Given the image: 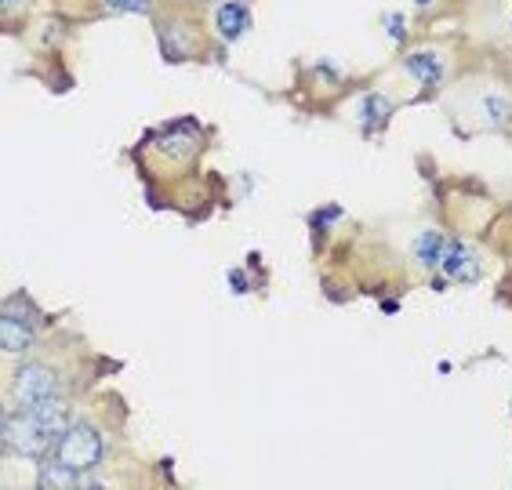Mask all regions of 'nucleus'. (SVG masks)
<instances>
[{
    "label": "nucleus",
    "mask_w": 512,
    "mask_h": 490,
    "mask_svg": "<svg viewBox=\"0 0 512 490\" xmlns=\"http://www.w3.org/2000/svg\"><path fill=\"white\" fill-rule=\"evenodd\" d=\"M0 316H8V320H19V324L26 327H44V313H40L37 305H33V298L26 291H11L8 298H4V313Z\"/></svg>",
    "instance_id": "obj_13"
},
{
    "label": "nucleus",
    "mask_w": 512,
    "mask_h": 490,
    "mask_svg": "<svg viewBox=\"0 0 512 490\" xmlns=\"http://www.w3.org/2000/svg\"><path fill=\"white\" fill-rule=\"evenodd\" d=\"M8 396H11V403L26 407V403L51 400V396H66V385H62L55 367H48V363H40V360H26L11 374Z\"/></svg>",
    "instance_id": "obj_5"
},
{
    "label": "nucleus",
    "mask_w": 512,
    "mask_h": 490,
    "mask_svg": "<svg viewBox=\"0 0 512 490\" xmlns=\"http://www.w3.org/2000/svg\"><path fill=\"white\" fill-rule=\"evenodd\" d=\"M396 117V102L385 91H364V95L356 98V124H360V131L364 135H382L385 124Z\"/></svg>",
    "instance_id": "obj_9"
},
{
    "label": "nucleus",
    "mask_w": 512,
    "mask_h": 490,
    "mask_svg": "<svg viewBox=\"0 0 512 490\" xmlns=\"http://www.w3.org/2000/svg\"><path fill=\"white\" fill-rule=\"evenodd\" d=\"M414 4H418V8H433L436 0H414Z\"/></svg>",
    "instance_id": "obj_17"
},
{
    "label": "nucleus",
    "mask_w": 512,
    "mask_h": 490,
    "mask_svg": "<svg viewBox=\"0 0 512 490\" xmlns=\"http://www.w3.org/2000/svg\"><path fill=\"white\" fill-rule=\"evenodd\" d=\"M400 69H404L422 91H436L447 80V55L440 48H433V44H422V48L404 51Z\"/></svg>",
    "instance_id": "obj_8"
},
{
    "label": "nucleus",
    "mask_w": 512,
    "mask_h": 490,
    "mask_svg": "<svg viewBox=\"0 0 512 490\" xmlns=\"http://www.w3.org/2000/svg\"><path fill=\"white\" fill-rule=\"evenodd\" d=\"M40 487L44 490H77V487H99L95 480H88L84 472L69 469L59 454H44L40 458Z\"/></svg>",
    "instance_id": "obj_11"
},
{
    "label": "nucleus",
    "mask_w": 512,
    "mask_h": 490,
    "mask_svg": "<svg viewBox=\"0 0 512 490\" xmlns=\"http://www.w3.org/2000/svg\"><path fill=\"white\" fill-rule=\"evenodd\" d=\"M99 8L106 15H146V19H153L160 0H99Z\"/></svg>",
    "instance_id": "obj_14"
},
{
    "label": "nucleus",
    "mask_w": 512,
    "mask_h": 490,
    "mask_svg": "<svg viewBox=\"0 0 512 490\" xmlns=\"http://www.w3.org/2000/svg\"><path fill=\"white\" fill-rule=\"evenodd\" d=\"M444 247H447L444 229L425 226V229H418V233L411 236V247H407V255H411L414 269H425V273H433V269H440Z\"/></svg>",
    "instance_id": "obj_10"
},
{
    "label": "nucleus",
    "mask_w": 512,
    "mask_h": 490,
    "mask_svg": "<svg viewBox=\"0 0 512 490\" xmlns=\"http://www.w3.org/2000/svg\"><path fill=\"white\" fill-rule=\"evenodd\" d=\"M385 37L389 40H396V44H404V15H400V11H389V15H385Z\"/></svg>",
    "instance_id": "obj_15"
},
{
    "label": "nucleus",
    "mask_w": 512,
    "mask_h": 490,
    "mask_svg": "<svg viewBox=\"0 0 512 490\" xmlns=\"http://www.w3.org/2000/svg\"><path fill=\"white\" fill-rule=\"evenodd\" d=\"M4 451L8 454H19V458H44L48 451H55V440L44 436L37 422H33L30 414L22 411H4Z\"/></svg>",
    "instance_id": "obj_6"
},
{
    "label": "nucleus",
    "mask_w": 512,
    "mask_h": 490,
    "mask_svg": "<svg viewBox=\"0 0 512 490\" xmlns=\"http://www.w3.org/2000/svg\"><path fill=\"white\" fill-rule=\"evenodd\" d=\"M153 30H157L160 59L171 66L204 59L215 48V37L207 30V19H200L189 8V0H160L157 15H153Z\"/></svg>",
    "instance_id": "obj_1"
},
{
    "label": "nucleus",
    "mask_w": 512,
    "mask_h": 490,
    "mask_svg": "<svg viewBox=\"0 0 512 490\" xmlns=\"http://www.w3.org/2000/svg\"><path fill=\"white\" fill-rule=\"evenodd\" d=\"M37 338H40L37 327H26V324H19V320H8V316H0V345H4V356H26V353H33Z\"/></svg>",
    "instance_id": "obj_12"
},
{
    "label": "nucleus",
    "mask_w": 512,
    "mask_h": 490,
    "mask_svg": "<svg viewBox=\"0 0 512 490\" xmlns=\"http://www.w3.org/2000/svg\"><path fill=\"white\" fill-rule=\"evenodd\" d=\"M440 273H444L447 284H480L483 276V258L469 240L462 236H447V247H444V258H440Z\"/></svg>",
    "instance_id": "obj_7"
},
{
    "label": "nucleus",
    "mask_w": 512,
    "mask_h": 490,
    "mask_svg": "<svg viewBox=\"0 0 512 490\" xmlns=\"http://www.w3.org/2000/svg\"><path fill=\"white\" fill-rule=\"evenodd\" d=\"M55 454L66 461L69 469L77 472H95L106 458V440H102V432L88 422H69V429L59 436L55 443Z\"/></svg>",
    "instance_id": "obj_4"
},
{
    "label": "nucleus",
    "mask_w": 512,
    "mask_h": 490,
    "mask_svg": "<svg viewBox=\"0 0 512 490\" xmlns=\"http://www.w3.org/2000/svg\"><path fill=\"white\" fill-rule=\"evenodd\" d=\"M189 4H193V0H189ZM204 4H211V0H204Z\"/></svg>",
    "instance_id": "obj_18"
},
{
    "label": "nucleus",
    "mask_w": 512,
    "mask_h": 490,
    "mask_svg": "<svg viewBox=\"0 0 512 490\" xmlns=\"http://www.w3.org/2000/svg\"><path fill=\"white\" fill-rule=\"evenodd\" d=\"M30 4H33V0H0V8H4V19H15V11L22 15V11L30 8Z\"/></svg>",
    "instance_id": "obj_16"
},
{
    "label": "nucleus",
    "mask_w": 512,
    "mask_h": 490,
    "mask_svg": "<svg viewBox=\"0 0 512 490\" xmlns=\"http://www.w3.org/2000/svg\"><path fill=\"white\" fill-rule=\"evenodd\" d=\"M462 117H473L476 131H509L512 128V98L502 84H465ZM458 117V120H462Z\"/></svg>",
    "instance_id": "obj_2"
},
{
    "label": "nucleus",
    "mask_w": 512,
    "mask_h": 490,
    "mask_svg": "<svg viewBox=\"0 0 512 490\" xmlns=\"http://www.w3.org/2000/svg\"><path fill=\"white\" fill-rule=\"evenodd\" d=\"M204 19L218 48H233L255 30V4L251 0H211L204 8Z\"/></svg>",
    "instance_id": "obj_3"
}]
</instances>
